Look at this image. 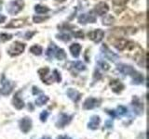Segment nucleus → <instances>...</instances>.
<instances>
[{
  "label": "nucleus",
  "mask_w": 149,
  "mask_h": 139,
  "mask_svg": "<svg viewBox=\"0 0 149 139\" xmlns=\"http://www.w3.org/2000/svg\"><path fill=\"white\" fill-rule=\"evenodd\" d=\"M102 24L104 25H106V26H109V25H112L115 21V19L113 16L111 15H107V14H105V15H104V17H102Z\"/></svg>",
  "instance_id": "nucleus-21"
},
{
  "label": "nucleus",
  "mask_w": 149,
  "mask_h": 139,
  "mask_svg": "<svg viewBox=\"0 0 149 139\" xmlns=\"http://www.w3.org/2000/svg\"><path fill=\"white\" fill-rule=\"evenodd\" d=\"M88 38L92 40L93 42H95V43H100V42L104 39V32L101 29H97V30L90 32L88 34Z\"/></svg>",
  "instance_id": "nucleus-5"
},
{
  "label": "nucleus",
  "mask_w": 149,
  "mask_h": 139,
  "mask_svg": "<svg viewBox=\"0 0 149 139\" xmlns=\"http://www.w3.org/2000/svg\"><path fill=\"white\" fill-rule=\"evenodd\" d=\"M110 86L112 87V90H113L115 93H119L124 89V85L123 83L120 81L118 80H114L110 83Z\"/></svg>",
  "instance_id": "nucleus-16"
},
{
  "label": "nucleus",
  "mask_w": 149,
  "mask_h": 139,
  "mask_svg": "<svg viewBox=\"0 0 149 139\" xmlns=\"http://www.w3.org/2000/svg\"><path fill=\"white\" fill-rule=\"evenodd\" d=\"M100 122H101V119L99 116H96V115L92 116L91 118L90 122L88 123V127L91 130H96V129H98V127H99Z\"/></svg>",
  "instance_id": "nucleus-14"
},
{
  "label": "nucleus",
  "mask_w": 149,
  "mask_h": 139,
  "mask_svg": "<svg viewBox=\"0 0 149 139\" xmlns=\"http://www.w3.org/2000/svg\"><path fill=\"white\" fill-rule=\"evenodd\" d=\"M99 66H100L102 70H104V71H108V70L110 69L109 64H107L105 61H102V60L99 61Z\"/></svg>",
  "instance_id": "nucleus-34"
},
{
  "label": "nucleus",
  "mask_w": 149,
  "mask_h": 139,
  "mask_svg": "<svg viewBox=\"0 0 149 139\" xmlns=\"http://www.w3.org/2000/svg\"><path fill=\"white\" fill-rule=\"evenodd\" d=\"M23 7H24L23 0H13V1H11L8 4L7 10L11 15H16V14L22 10Z\"/></svg>",
  "instance_id": "nucleus-2"
},
{
  "label": "nucleus",
  "mask_w": 149,
  "mask_h": 139,
  "mask_svg": "<svg viewBox=\"0 0 149 139\" xmlns=\"http://www.w3.org/2000/svg\"><path fill=\"white\" fill-rule=\"evenodd\" d=\"M30 52L32 54L36 55V56H40L42 54V52H43V49H42V47H41L40 45H33L32 47L30 48Z\"/></svg>",
  "instance_id": "nucleus-24"
},
{
  "label": "nucleus",
  "mask_w": 149,
  "mask_h": 139,
  "mask_svg": "<svg viewBox=\"0 0 149 139\" xmlns=\"http://www.w3.org/2000/svg\"><path fill=\"white\" fill-rule=\"evenodd\" d=\"M48 19H49V17L36 15V16H34V18H33V21H34V22H36V23H41V22L45 21L46 20H48Z\"/></svg>",
  "instance_id": "nucleus-29"
},
{
  "label": "nucleus",
  "mask_w": 149,
  "mask_h": 139,
  "mask_svg": "<svg viewBox=\"0 0 149 139\" xmlns=\"http://www.w3.org/2000/svg\"><path fill=\"white\" fill-rule=\"evenodd\" d=\"M56 1H58V2H63V1H65V0H56Z\"/></svg>",
  "instance_id": "nucleus-41"
},
{
  "label": "nucleus",
  "mask_w": 149,
  "mask_h": 139,
  "mask_svg": "<svg viewBox=\"0 0 149 139\" xmlns=\"http://www.w3.org/2000/svg\"><path fill=\"white\" fill-rule=\"evenodd\" d=\"M95 16L93 15V11L90 12V13H86V14H82V15L79 16L78 18V21L79 23H83V24H86L88 22H95Z\"/></svg>",
  "instance_id": "nucleus-9"
},
{
  "label": "nucleus",
  "mask_w": 149,
  "mask_h": 139,
  "mask_svg": "<svg viewBox=\"0 0 149 139\" xmlns=\"http://www.w3.org/2000/svg\"><path fill=\"white\" fill-rule=\"evenodd\" d=\"M12 103H13V106L15 107L17 109H22L23 107H24V102H23V100L19 96V93H17V94L14 96L12 99Z\"/></svg>",
  "instance_id": "nucleus-18"
},
{
  "label": "nucleus",
  "mask_w": 149,
  "mask_h": 139,
  "mask_svg": "<svg viewBox=\"0 0 149 139\" xmlns=\"http://www.w3.org/2000/svg\"><path fill=\"white\" fill-rule=\"evenodd\" d=\"M128 1L129 0H112L115 7H119V8H124V6L128 3Z\"/></svg>",
  "instance_id": "nucleus-28"
},
{
  "label": "nucleus",
  "mask_w": 149,
  "mask_h": 139,
  "mask_svg": "<svg viewBox=\"0 0 149 139\" xmlns=\"http://www.w3.org/2000/svg\"><path fill=\"white\" fill-rule=\"evenodd\" d=\"M74 68H76L77 70H78V71H84V70L86 69L85 65L80 61H77V62L74 63Z\"/></svg>",
  "instance_id": "nucleus-33"
},
{
  "label": "nucleus",
  "mask_w": 149,
  "mask_h": 139,
  "mask_svg": "<svg viewBox=\"0 0 149 139\" xmlns=\"http://www.w3.org/2000/svg\"><path fill=\"white\" fill-rule=\"evenodd\" d=\"M66 94L74 102H77L81 97L80 93H79L78 91H77V90L73 89V88H69V89L67 90V92H66Z\"/></svg>",
  "instance_id": "nucleus-15"
},
{
  "label": "nucleus",
  "mask_w": 149,
  "mask_h": 139,
  "mask_svg": "<svg viewBox=\"0 0 149 139\" xmlns=\"http://www.w3.org/2000/svg\"><path fill=\"white\" fill-rule=\"evenodd\" d=\"M57 37H58V39L63 40L64 42L71 40V37H70V35H68V34H60V35H57Z\"/></svg>",
  "instance_id": "nucleus-35"
},
{
  "label": "nucleus",
  "mask_w": 149,
  "mask_h": 139,
  "mask_svg": "<svg viewBox=\"0 0 149 139\" xmlns=\"http://www.w3.org/2000/svg\"><path fill=\"white\" fill-rule=\"evenodd\" d=\"M20 129L24 133H28L32 129V120L27 117L22 118L20 120Z\"/></svg>",
  "instance_id": "nucleus-10"
},
{
  "label": "nucleus",
  "mask_w": 149,
  "mask_h": 139,
  "mask_svg": "<svg viewBox=\"0 0 149 139\" xmlns=\"http://www.w3.org/2000/svg\"><path fill=\"white\" fill-rule=\"evenodd\" d=\"M132 106L133 108V110L137 114H141L143 112V103H141L138 98H135V100H133Z\"/></svg>",
  "instance_id": "nucleus-20"
},
{
  "label": "nucleus",
  "mask_w": 149,
  "mask_h": 139,
  "mask_svg": "<svg viewBox=\"0 0 149 139\" xmlns=\"http://www.w3.org/2000/svg\"><path fill=\"white\" fill-rule=\"evenodd\" d=\"M74 37H77V38H83L84 34L81 31H78V32H74Z\"/></svg>",
  "instance_id": "nucleus-36"
},
{
  "label": "nucleus",
  "mask_w": 149,
  "mask_h": 139,
  "mask_svg": "<svg viewBox=\"0 0 149 139\" xmlns=\"http://www.w3.org/2000/svg\"><path fill=\"white\" fill-rule=\"evenodd\" d=\"M128 43H129V40L125 39V38H118L114 43V45H115V47L118 50L123 51V50L126 49V47H127Z\"/></svg>",
  "instance_id": "nucleus-13"
},
{
  "label": "nucleus",
  "mask_w": 149,
  "mask_h": 139,
  "mask_svg": "<svg viewBox=\"0 0 149 139\" xmlns=\"http://www.w3.org/2000/svg\"><path fill=\"white\" fill-rule=\"evenodd\" d=\"M25 49V45L23 43H21V42H15L13 43L10 47L8 48V53L12 56V57H16V56L21 55L23 51Z\"/></svg>",
  "instance_id": "nucleus-3"
},
{
  "label": "nucleus",
  "mask_w": 149,
  "mask_h": 139,
  "mask_svg": "<svg viewBox=\"0 0 149 139\" xmlns=\"http://www.w3.org/2000/svg\"><path fill=\"white\" fill-rule=\"evenodd\" d=\"M12 38V35L11 34H0V39H1L3 42L5 41H8Z\"/></svg>",
  "instance_id": "nucleus-32"
},
{
  "label": "nucleus",
  "mask_w": 149,
  "mask_h": 139,
  "mask_svg": "<svg viewBox=\"0 0 149 139\" xmlns=\"http://www.w3.org/2000/svg\"><path fill=\"white\" fill-rule=\"evenodd\" d=\"M80 51H81V45L77 43H74L70 46V52H71L72 56L74 58H78V56L80 55Z\"/></svg>",
  "instance_id": "nucleus-19"
},
{
  "label": "nucleus",
  "mask_w": 149,
  "mask_h": 139,
  "mask_svg": "<svg viewBox=\"0 0 149 139\" xmlns=\"http://www.w3.org/2000/svg\"><path fill=\"white\" fill-rule=\"evenodd\" d=\"M71 119H72L71 116L63 113V114L60 115L58 122H56V125H57V127H59V128H63L65 126V125H67L70 122H71Z\"/></svg>",
  "instance_id": "nucleus-12"
},
{
  "label": "nucleus",
  "mask_w": 149,
  "mask_h": 139,
  "mask_svg": "<svg viewBox=\"0 0 149 139\" xmlns=\"http://www.w3.org/2000/svg\"><path fill=\"white\" fill-rule=\"evenodd\" d=\"M36 34V32H26V34H25V38L26 39H31L32 38V36L33 35H34Z\"/></svg>",
  "instance_id": "nucleus-37"
},
{
  "label": "nucleus",
  "mask_w": 149,
  "mask_h": 139,
  "mask_svg": "<svg viewBox=\"0 0 149 139\" xmlns=\"http://www.w3.org/2000/svg\"><path fill=\"white\" fill-rule=\"evenodd\" d=\"M118 70L121 73H123L124 75L132 76L133 79V83L140 85V83H142L143 82V77L142 74L137 72L132 66H130V65L119 64V65H118Z\"/></svg>",
  "instance_id": "nucleus-1"
},
{
  "label": "nucleus",
  "mask_w": 149,
  "mask_h": 139,
  "mask_svg": "<svg viewBox=\"0 0 149 139\" xmlns=\"http://www.w3.org/2000/svg\"><path fill=\"white\" fill-rule=\"evenodd\" d=\"M102 54L104 55V57L107 59L111 60V61H116V60L118 58V56L115 54L114 52H112L106 45H104L102 46Z\"/></svg>",
  "instance_id": "nucleus-8"
},
{
  "label": "nucleus",
  "mask_w": 149,
  "mask_h": 139,
  "mask_svg": "<svg viewBox=\"0 0 149 139\" xmlns=\"http://www.w3.org/2000/svg\"><path fill=\"white\" fill-rule=\"evenodd\" d=\"M108 11H109L108 5H107L105 2H100L99 4H97L95 6L93 13H95L96 15H99V16H104Z\"/></svg>",
  "instance_id": "nucleus-6"
},
{
  "label": "nucleus",
  "mask_w": 149,
  "mask_h": 139,
  "mask_svg": "<svg viewBox=\"0 0 149 139\" xmlns=\"http://www.w3.org/2000/svg\"><path fill=\"white\" fill-rule=\"evenodd\" d=\"M49 68H43V69H40L38 71V73L40 75L41 80L43 81V83H46L49 85V83H52V81H54L53 76L49 75Z\"/></svg>",
  "instance_id": "nucleus-7"
},
{
  "label": "nucleus",
  "mask_w": 149,
  "mask_h": 139,
  "mask_svg": "<svg viewBox=\"0 0 149 139\" xmlns=\"http://www.w3.org/2000/svg\"><path fill=\"white\" fill-rule=\"evenodd\" d=\"M48 101H49V97H48V96H45V95H41V96H39L36 99V103L37 106H43V105H45Z\"/></svg>",
  "instance_id": "nucleus-22"
},
{
  "label": "nucleus",
  "mask_w": 149,
  "mask_h": 139,
  "mask_svg": "<svg viewBox=\"0 0 149 139\" xmlns=\"http://www.w3.org/2000/svg\"><path fill=\"white\" fill-rule=\"evenodd\" d=\"M56 49H57V46H56L54 44H51L50 46L49 47V49L47 50V56L50 58H53L54 55H55V52H56Z\"/></svg>",
  "instance_id": "nucleus-26"
},
{
  "label": "nucleus",
  "mask_w": 149,
  "mask_h": 139,
  "mask_svg": "<svg viewBox=\"0 0 149 139\" xmlns=\"http://www.w3.org/2000/svg\"><path fill=\"white\" fill-rule=\"evenodd\" d=\"M2 88L0 89V94L4 95V96H7L9 95L13 90V87H14V83H11L10 81H8L5 79V76L2 77Z\"/></svg>",
  "instance_id": "nucleus-4"
},
{
  "label": "nucleus",
  "mask_w": 149,
  "mask_h": 139,
  "mask_svg": "<svg viewBox=\"0 0 149 139\" xmlns=\"http://www.w3.org/2000/svg\"><path fill=\"white\" fill-rule=\"evenodd\" d=\"M57 139H72L71 137H69V136H59Z\"/></svg>",
  "instance_id": "nucleus-39"
},
{
  "label": "nucleus",
  "mask_w": 149,
  "mask_h": 139,
  "mask_svg": "<svg viewBox=\"0 0 149 139\" xmlns=\"http://www.w3.org/2000/svg\"><path fill=\"white\" fill-rule=\"evenodd\" d=\"M52 76H53L54 81H56L57 83H60L61 81H62V78H61V75H60V73L58 72L57 70H54V71H53Z\"/></svg>",
  "instance_id": "nucleus-31"
},
{
  "label": "nucleus",
  "mask_w": 149,
  "mask_h": 139,
  "mask_svg": "<svg viewBox=\"0 0 149 139\" xmlns=\"http://www.w3.org/2000/svg\"><path fill=\"white\" fill-rule=\"evenodd\" d=\"M54 57H56L59 60H63V59H64L65 58H66V54H65V52H64V50H63V49L57 47V49H56V52H55V55H54Z\"/></svg>",
  "instance_id": "nucleus-23"
},
{
  "label": "nucleus",
  "mask_w": 149,
  "mask_h": 139,
  "mask_svg": "<svg viewBox=\"0 0 149 139\" xmlns=\"http://www.w3.org/2000/svg\"><path fill=\"white\" fill-rule=\"evenodd\" d=\"M127 108L124 106H118V109H116V110H115V112L116 114V116L119 115V116H122V115H125L126 113H127Z\"/></svg>",
  "instance_id": "nucleus-27"
},
{
  "label": "nucleus",
  "mask_w": 149,
  "mask_h": 139,
  "mask_svg": "<svg viewBox=\"0 0 149 139\" xmlns=\"http://www.w3.org/2000/svg\"><path fill=\"white\" fill-rule=\"evenodd\" d=\"M41 139H51L49 136H44V137H42Z\"/></svg>",
  "instance_id": "nucleus-40"
},
{
  "label": "nucleus",
  "mask_w": 149,
  "mask_h": 139,
  "mask_svg": "<svg viewBox=\"0 0 149 139\" xmlns=\"http://www.w3.org/2000/svg\"><path fill=\"white\" fill-rule=\"evenodd\" d=\"M100 101L96 99V98H93V97H90V98H87L85 100L83 104V108L84 109H92L98 107L100 104Z\"/></svg>",
  "instance_id": "nucleus-11"
},
{
  "label": "nucleus",
  "mask_w": 149,
  "mask_h": 139,
  "mask_svg": "<svg viewBox=\"0 0 149 139\" xmlns=\"http://www.w3.org/2000/svg\"><path fill=\"white\" fill-rule=\"evenodd\" d=\"M48 117H49V112H48V111H47V110L42 111L41 114H40V116H39L40 120H41V122H46L47 119H48Z\"/></svg>",
  "instance_id": "nucleus-30"
},
{
  "label": "nucleus",
  "mask_w": 149,
  "mask_h": 139,
  "mask_svg": "<svg viewBox=\"0 0 149 139\" xmlns=\"http://www.w3.org/2000/svg\"><path fill=\"white\" fill-rule=\"evenodd\" d=\"M5 21H6V16L2 15V14H0V23L4 22Z\"/></svg>",
  "instance_id": "nucleus-38"
},
{
  "label": "nucleus",
  "mask_w": 149,
  "mask_h": 139,
  "mask_svg": "<svg viewBox=\"0 0 149 139\" xmlns=\"http://www.w3.org/2000/svg\"><path fill=\"white\" fill-rule=\"evenodd\" d=\"M35 10L38 14H45L49 11V8L46 6H42V5H36L35 7Z\"/></svg>",
  "instance_id": "nucleus-25"
},
{
  "label": "nucleus",
  "mask_w": 149,
  "mask_h": 139,
  "mask_svg": "<svg viewBox=\"0 0 149 139\" xmlns=\"http://www.w3.org/2000/svg\"><path fill=\"white\" fill-rule=\"evenodd\" d=\"M24 25V21L22 19H17V20H13L8 24L6 25V28H13V29H18Z\"/></svg>",
  "instance_id": "nucleus-17"
}]
</instances>
